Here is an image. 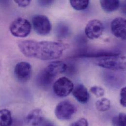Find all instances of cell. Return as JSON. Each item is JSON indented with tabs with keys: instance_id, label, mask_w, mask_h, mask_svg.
I'll use <instances>...</instances> for the list:
<instances>
[{
	"instance_id": "cell-1",
	"label": "cell",
	"mask_w": 126,
	"mask_h": 126,
	"mask_svg": "<svg viewBox=\"0 0 126 126\" xmlns=\"http://www.w3.org/2000/svg\"><path fill=\"white\" fill-rule=\"evenodd\" d=\"M18 46L25 57L42 61L58 59L69 48L68 44L62 42L34 40L20 41Z\"/></svg>"
},
{
	"instance_id": "cell-2",
	"label": "cell",
	"mask_w": 126,
	"mask_h": 126,
	"mask_svg": "<svg viewBox=\"0 0 126 126\" xmlns=\"http://www.w3.org/2000/svg\"><path fill=\"white\" fill-rule=\"evenodd\" d=\"M126 59L125 56L118 54L116 56L104 57L97 61L96 64L104 68L118 71L126 69Z\"/></svg>"
},
{
	"instance_id": "cell-3",
	"label": "cell",
	"mask_w": 126,
	"mask_h": 126,
	"mask_svg": "<svg viewBox=\"0 0 126 126\" xmlns=\"http://www.w3.org/2000/svg\"><path fill=\"white\" fill-rule=\"evenodd\" d=\"M32 30V25L29 20L19 17L13 21L9 26V31L15 37L24 38L27 37Z\"/></svg>"
},
{
	"instance_id": "cell-4",
	"label": "cell",
	"mask_w": 126,
	"mask_h": 126,
	"mask_svg": "<svg viewBox=\"0 0 126 126\" xmlns=\"http://www.w3.org/2000/svg\"><path fill=\"white\" fill-rule=\"evenodd\" d=\"M77 111L76 106L68 100H64L59 103L55 110V115L61 120L70 119Z\"/></svg>"
},
{
	"instance_id": "cell-5",
	"label": "cell",
	"mask_w": 126,
	"mask_h": 126,
	"mask_svg": "<svg viewBox=\"0 0 126 126\" xmlns=\"http://www.w3.org/2000/svg\"><path fill=\"white\" fill-rule=\"evenodd\" d=\"M32 25L35 32L40 35H48L52 30V24L45 15L37 14L32 18Z\"/></svg>"
},
{
	"instance_id": "cell-6",
	"label": "cell",
	"mask_w": 126,
	"mask_h": 126,
	"mask_svg": "<svg viewBox=\"0 0 126 126\" xmlns=\"http://www.w3.org/2000/svg\"><path fill=\"white\" fill-rule=\"evenodd\" d=\"M74 87L73 82L65 77L58 79L53 84L54 93L59 97H65L72 92Z\"/></svg>"
},
{
	"instance_id": "cell-7",
	"label": "cell",
	"mask_w": 126,
	"mask_h": 126,
	"mask_svg": "<svg viewBox=\"0 0 126 126\" xmlns=\"http://www.w3.org/2000/svg\"><path fill=\"white\" fill-rule=\"evenodd\" d=\"M104 26L103 23L98 19L89 21L85 28V33L87 37L91 40L99 38L103 33Z\"/></svg>"
},
{
	"instance_id": "cell-8",
	"label": "cell",
	"mask_w": 126,
	"mask_h": 126,
	"mask_svg": "<svg viewBox=\"0 0 126 126\" xmlns=\"http://www.w3.org/2000/svg\"><path fill=\"white\" fill-rule=\"evenodd\" d=\"M32 73L31 65L27 62H22L17 63L14 68L16 78L21 82H26L31 78Z\"/></svg>"
},
{
	"instance_id": "cell-9",
	"label": "cell",
	"mask_w": 126,
	"mask_h": 126,
	"mask_svg": "<svg viewBox=\"0 0 126 126\" xmlns=\"http://www.w3.org/2000/svg\"><path fill=\"white\" fill-rule=\"evenodd\" d=\"M111 30L117 38L125 40L126 37V20L122 17H117L111 23Z\"/></svg>"
},
{
	"instance_id": "cell-10",
	"label": "cell",
	"mask_w": 126,
	"mask_h": 126,
	"mask_svg": "<svg viewBox=\"0 0 126 126\" xmlns=\"http://www.w3.org/2000/svg\"><path fill=\"white\" fill-rule=\"evenodd\" d=\"M67 65L63 62L55 61L50 63L44 70L54 79L66 71Z\"/></svg>"
},
{
	"instance_id": "cell-11",
	"label": "cell",
	"mask_w": 126,
	"mask_h": 126,
	"mask_svg": "<svg viewBox=\"0 0 126 126\" xmlns=\"http://www.w3.org/2000/svg\"><path fill=\"white\" fill-rule=\"evenodd\" d=\"M44 120L42 110L36 109L31 111L26 117V122L30 126H37L41 124Z\"/></svg>"
},
{
	"instance_id": "cell-12",
	"label": "cell",
	"mask_w": 126,
	"mask_h": 126,
	"mask_svg": "<svg viewBox=\"0 0 126 126\" xmlns=\"http://www.w3.org/2000/svg\"><path fill=\"white\" fill-rule=\"evenodd\" d=\"M72 93L75 99L81 104H86L89 100V93L86 87L79 84L74 87Z\"/></svg>"
},
{
	"instance_id": "cell-13",
	"label": "cell",
	"mask_w": 126,
	"mask_h": 126,
	"mask_svg": "<svg viewBox=\"0 0 126 126\" xmlns=\"http://www.w3.org/2000/svg\"><path fill=\"white\" fill-rule=\"evenodd\" d=\"M100 3L103 10L107 13L114 12L120 6V1L117 0H100Z\"/></svg>"
},
{
	"instance_id": "cell-14",
	"label": "cell",
	"mask_w": 126,
	"mask_h": 126,
	"mask_svg": "<svg viewBox=\"0 0 126 126\" xmlns=\"http://www.w3.org/2000/svg\"><path fill=\"white\" fill-rule=\"evenodd\" d=\"M54 78H52L44 69L41 71L37 78V82L38 85L42 87H47L52 83Z\"/></svg>"
},
{
	"instance_id": "cell-15",
	"label": "cell",
	"mask_w": 126,
	"mask_h": 126,
	"mask_svg": "<svg viewBox=\"0 0 126 126\" xmlns=\"http://www.w3.org/2000/svg\"><path fill=\"white\" fill-rule=\"evenodd\" d=\"M118 54H119L117 53L112 52L97 51V52H91L84 53L83 54H81L78 55V57L102 58H104V57L116 56Z\"/></svg>"
},
{
	"instance_id": "cell-16",
	"label": "cell",
	"mask_w": 126,
	"mask_h": 126,
	"mask_svg": "<svg viewBox=\"0 0 126 126\" xmlns=\"http://www.w3.org/2000/svg\"><path fill=\"white\" fill-rule=\"evenodd\" d=\"M12 124L11 112L7 109L0 110V126H11Z\"/></svg>"
},
{
	"instance_id": "cell-17",
	"label": "cell",
	"mask_w": 126,
	"mask_h": 126,
	"mask_svg": "<svg viewBox=\"0 0 126 126\" xmlns=\"http://www.w3.org/2000/svg\"><path fill=\"white\" fill-rule=\"evenodd\" d=\"M96 109L100 112H106L108 111L111 107L110 101L105 98L98 100L95 104Z\"/></svg>"
},
{
	"instance_id": "cell-18",
	"label": "cell",
	"mask_w": 126,
	"mask_h": 126,
	"mask_svg": "<svg viewBox=\"0 0 126 126\" xmlns=\"http://www.w3.org/2000/svg\"><path fill=\"white\" fill-rule=\"evenodd\" d=\"M70 3L72 7L77 10H82L87 8L89 0H71Z\"/></svg>"
},
{
	"instance_id": "cell-19",
	"label": "cell",
	"mask_w": 126,
	"mask_h": 126,
	"mask_svg": "<svg viewBox=\"0 0 126 126\" xmlns=\"http://www.w3.org/2000/svg\"><path fill=\"white\" fill-rule=\"evenodd\" d=\"M112 124L113 126H126V114L121 112L114 117L112 119Z\"/></svg>"
},
{
	"instance_id": "cell-20",
	"label": "cell",
	"mask_w": 126,
	"mask_h": 126,
	"mask_svg": "<svg viewBox=\"0 0 126 126\" xmlns=\"http://www.w3.org/2000/svg\"><path fill=\"white\" fill-rule=\"evenodd\" d=\"M90 91L97 98L102 97L105 94L104 89L99 86L95 85L91 87L90 89Z\"/></svg>"
},
{
	"instance_id": "cell-21",
	"label": "cell",
	"mask_w": 126,
	"mask_h": 126,
	"mask_svg": "<svg viewBox=\"0 0 126 126\" xmlns=\"http://www.w3.org/2000/svg\"><path fill=\"white\" fill-rule=\"evenodd\" d=\"M126 88L125 87H123L120 91V103L121 106L123 107H126Z\"/></svg>"
},
{
	"instance_id": "cell-22",
	"label": "cell",
	"mask_w": 126,
	"mask_h": 126,
	"mask_svg": "<svg viewBox=\"0 0 126 126\" xmlns=\"http://www.w3.org/2000/svg\"><path fill=\"white\" fill-rule=\"evenodd\" d=\"M70 126H88V122L85 118H81L72 123Z\"/></svg>"
},
{
	"instance_id": "cell-23",
	"label": "cell",
	"mask_w": 126,
	"mask_h": 126,
	"mask_svg": "<svg viewBox=\"0 0 126 126\" xmlns=\"http://www.w3.org/2000/svg\"><path fill=\"white\" fill-rule=\"evenodd\" d=\"M14 2L17 4V5L22 7H25L28 6L31 3V1L30 0H14Z\"/></svg>"
},
{
	"instance_id": "cell-24",
	"label": "cell",
	"mask_w": 126,
	"mask_h": 126,
	"mask_svg": "<svg viewBox=\"0 0 126 126\" xmlns=\"http://www.w3.org/2000/svg\"><path fill=\"white\" fill-rule=\"evenodd\" d=\"M40 5L43 6H47L52 4L54 1V0H39L38 1Z\"/></svg>"
},
{
	"instance_id": "cell-25",
	"label": "cell",
	"mask_w": 126,
	"mask_h": 126,
	"mask_svg": "<svg viewBox=\"0 0 126 126\" xmlns=\"http://www.w3.org/2000/svg\"><path fill=\"white\" fill-rule=\"evenodd\" d=\"M43 126H54L51 122L49 121H43V122L41 123Z\"/></svg>"
}]
</instances>
